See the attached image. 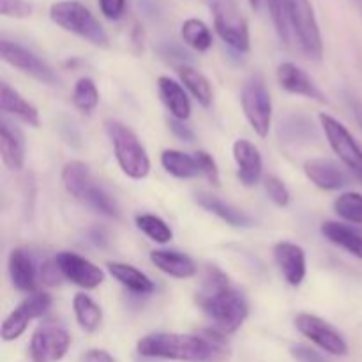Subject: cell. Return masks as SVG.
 Returning a JSON list of instances; mask_svg holds the SVG:
<instances>
[{
    "label": "cell",
    "mask_w": 362,
    "mask_h": 362,
    "mask_svg": "<svg viewBox=\"0 0 362 362\" xmlns=\"http://www.w3.org/2000/svg\"><path fill=\"white\" fill-rule=\"evenodd\" d=\"M138 354L152 359L180 362H225L228 345L219 331H204L200 334L156 332L138 341Z\"/></svg>",
    "instance_id": "1"
},
{
    "label": "cell",
    "mask_w": 362,
    "mask_h": 362,
    "mask_svg": "<svg viewBox=\"0 0 362 362\" xmlns=\"http://www.w3.org/2000/svg\"><path fill=\"white\" fill-rule=\"evenodd\" d=\"M197 303L221 334L235 332L247 318L246 299L230 285L228 276L216 265H207L205 269Z\"/></svg>",
    "instance_id": "2"
},
{
    "label": "cell",
    "mask_w": 362,
    "mask_h": 362,
    "mask_svg": "<svg viewBox=\"0 0 362 362\" xmlns=\"http://www.w3.org/2000/svg\"><path fill=\"white\" fill-rule=\"evenodd\" d=\"M49 18L60 28L80 35L81 39L99 46V48H108L110 46L108 34L103 28V25L81 2H76V0L55 2L49 7Z\"/></svg>",
    "instance_id": "3"
},
{
    "label": "cell",
    "mask_w": 362,
    "mask_h": 362,
    "mask_svg": "<svg viewBox=\"0 0 362 362\" xmlns=\"http://www.w3.org/2000/svg\"><path fill=\"white\" fill-rule=\"evenodd\" d=\"M105 126L106 133L112 140L120 170L131 179H145L151 172V159H148L147 151L140 144L136 134L129 127L124 126L122 122H117V120H108Z\"/></svg>",
    "instance_id": "4"
},
{
    "label": "cell",
    "mask_w": 362,
    "mask_h": 362,
    "mask_svg": "<svg viewBox=\"0 0 362 362\" xmlns=\"http://www.w3.org/2000/svg\"><path fill=\"white\" fill-rule=\"evenodd\" d=\"M286 20L296 32L300 49L306 57L313 60H320L324 53L320 27L315 16L313 6L310 0H285Z\"/></svg>",
    "instance_id": "5"
},
{
    "label": "cell",
    "mask_w": 362,
    "mask_h": 362,
    "mask_svg": "<svg viewBox=\"0 0 362 362\" xmlns=\"http://www.w3.org/2000/svg\"><path fill=\"white\" fill-rule=\"evenodd\" d=\"M240 105L255 133L262 138L267 136L272 122V101L264 78L255 74L244 83L240 92Z\"/></svg>",
    "instance_id": "6"
},
{
    "label": "cell",
    "mask_w": 362,
    "mask_h": 362,
    "mask_svg": "<svg viewBox=\"0 0 362 362\" xmlns=\"http://www.w3.org/2000/svg\"><path fill=\"white\" fill-rule=\"evenodd\" d=\"M212 13H214V27L219 37L237 52L246 53L250 49V28L246 18L239 13V9L226 0H216L212 4Z\"/></svg>",
    "instance_id": "7"
},
{
    "label": "cell",
    "mask_w": 362,
    "mask_h": 362,
    "mask_svg": "<svg viewBox=\"0 0 362 362\" xmlns=\"http://www.w3.org/2000/svg\"><path fill=\"white\" fill-rule=\"evenodd\" d=\"M320 124L327 136L329 145L338 154L343 165L352 170L354 175L362 182V147L354 140L350 131L339 120L327 113H320Z\"/></svg>",
    "instance_id": "8"
},
{
    "label": "cell",
    "mask_w": 362,
    "mask_h": 362,
    "mask_svg": "<svg viewBox=\"0 0 362 362\" xmlns=\"http://www.w3.org/2000/svg\"><path fill=\"white\" fill-rule=\"evenodd\" d=\"M71 346V336L62 325L42 324L35 329L30 341V357L34 362H57Z\"/></svg>",
    "instance_id": "9"
},
{
    "label": "cell",
    "mask_w": 362,
    "mask_h": 362,
    "mask_svg": "<svg viewBox=\"0 0 362 362\" xmlns=\"http://www.w3.org/2000/svg\"><path fill=\"white\" fill-rule=\"evenodd\" d=\"M296 327L299 329L300 334L306 336L308 339H311L315 345H318L327 354H332V356L338 357H343L349 354V345L343 339V336L331 324L322 320L317 315L299 313L296 317Z\"/></svg>",
    "instance_id": "10"
},
{
    "label": "cell",
    "mask_w": 362,
    "mask_h": 362,
    "mask_svg": "<svg viewBox=\"0 0 362 362\" xmlns=\"http://www.w3.org/2000/svg\"><path fill=\"white\" fill-rule=\"evenodd\" d=\"M52 296L45 292L30 293L2 324V339L4 341H13L18 339L25 331L28 324L35 318L42 317L46 311L52 308Z\"/></svg>",
    "instance_id": "11"
},
{
    "label": "cell",
    "mask_w": 362,
    "mask_h": 362,
    "mask_svg": "<svg viewBox=\"0 0 362 362\" xmlns=\"http://www.w3.org/2000/svg\"><path fill=\"white\" fill-rule=\"evenodd\" d=\"M0 53H2V59L6 60L7 64H11L13 67L20 69L21 73L35 78V80L41 81V83L57 85V81H59L55 71H53L45 60L39 59L35 53L23 48V46L16 45V42L2 39V41H0Z\"/></svg>",
    "instance_id": "12"
},
{
    "label": "cell",
    "mask_w": 362,
    "mask_h": 362,
    "mask_svg": "<svg viewBox=\"0 0 362 362\" xmlns=\"http://www.w3.org/2000/svg\"><path fill=\"white\" fill-rule=\"evenodd\" d=\"M57 265L66 279L85 290H94L105 281V272L87 258L71 251H60L55 257Z\"/></svg>",
    "instance_id": "13"
},
{
    "label": "cell",
    "mask_w": 362,
    "mask_h": 362,
    "mask_svg": "<svg viewBox=\"0 0 362 362\" xmlns=\"http://www.w3.org/2000/svg\"><path fill=\"white\" fill-rule=\"evenodd\" d=\"M304 173H306V177L315 186L325 191L341 189V187H345L350 182L349 173L338 163L331 161V159H308L304 163Z\"/></svg>",
    "instance_id": "14"
},
{
    "label": "cell",
    "mask_w": 362,
    "mask_h": 362,
    "mask_svg": "<svg viewBox=\"0 0 362 362\" xmlns=\"http://www.w3.org/2000/svg\"><path fill=\"white\" fill-rule=\"evenodd\" d=\"M276 76H278L279 85L285 88L286 92L296 95H303V98L315 99L318 103H327L325 95L322 94L320 88L315 85V81L308 76V73H304L299 66L292 62H283L281 66L276 71Z\"/></svg>",
    "instance_id": "15"
},
{
    "label": "cell",
    "mask_w": 362,
    "mask_h": 362,
    "mask_svg": "<svg viewBox=\"0 0 362 362\" xmlns=\"http://www.w3.org/2000/svg\"><path fill=\"white\" fill-rule=\"evenodd\" d=\"M274 260L286 281L299 286L306 278V253L293 243H278L274 246Z\"/></svg>",
    "instance_id": "16"
},
{
    "label": "cell",
    "mask_w": 362,
    "mask_h": 362,
    "mask_svg": "<svg viewBox=\"0 0 362 362\" xmlns=\"http://www.w3.org/2000/svg\"><path fill=\"white\" fill-rule=\"evenodd\" d=\"M233 159L239 168V179L244 186L251 187L258 184L264 170V161H262L260 151L247 140H237L233 144Z\"/></svg>",
    "instance_id": "17"
},
{
    "label": "cell",
    "mask_w": 362,
    "mask_h": 362,
    "mask_svg": "<svg viewBox=\"0 0 362 362\" xmlns=\"http://www.w3.org/2000/svg\"><path fill=\"white\" fill-rule=\"evenodd\" d=\"M0 156L2 163L9 170H21L25 165V140L18 127L7 122H0Z\"/></svg>",
    "instance_id": "18"
},
{
    "label": "cell",
    "mask_w": 362,
    "mask_h": 362,
    "mask_svg": "<svg viewBox=\"0 0 362 362\" xmlns=\"http://www.w3.org/2000/svg\"><path fill=\"white\" fill-rule=\"evenodd\" d=\"M9 276L11 283L20 292H34L37 283V271L35 264L27 250L14 247L9 255Z\"/></svg>",
    "instance_id": "19"
},
{
    "label": "cell",
    "mask_w": 362,
    "mask_h": 362,
    "mask_svg": "<svg viewBox=\"0 0 362 362\" xmlns=\"http://www.w3.org/2000/svg\"><path fill=\"white\" fill-rule=\"evenodd\" d=\"M151 260L156 267L172 278L187 279L197 274V265L187 255L173 250H154Z\"/></svg>",
    "instance_id": "20"
},
{
    "label": "cell",
    "mask_w": 362,
    "mask_h": 362,
    "mask_svg": "<svg viewBox=\"0 0 362 362\" xmlns=\"http://www.w3.org/2000/svg\"><path fill=\"white\" fill-rule=\"evenodd\" d=\"M158 88L159 95H161V101L165 103V106L168 108V112L172 113L173 119L177 120H187L191 115V103L187 94L184 92V88L180 87V83H177L175 80L168 76H161L158 80Z\"/></svg>",
    "instance_id": "21"
},
{
    "label": "cell",
    "mask_w": 362,
    "mask_h": 362,
    "mask_svg": "<svg viewBox=\"0 0 362 362\" xmlns=\"http://www.w3.org/2000/svg\"><path fill=\"white\" fill-rule=\"evenodd\" d=\"M0 108L4 113L18 117L21 122L27 126L37 127L39 126V112L34 105L27 101L20 92L14 90L7 83H2V92H0Z\"/></svg>",
    "instance_id": "22"
},
{
    "label": "cell",
    "mask_w": 362,
    "mask_h": 362,
    "mask_svg": "<svg viewBox=\"0 0 362 362\" xmlns=\"http://www.w3.org/2000/svg\"><path fill=\"white\" fill-rule=\"evenodd\" d=\"M108 271L120 285L126 286L127 290H131L136 296H151L156 290L151 278L147 274H144L141 271H138L136 267H133V265L120 264V262H110Z\"/></svg>",
    "instance_id": "23"
},
{
    "label": "cell",
    "mask_w": 362,
    "mask_h": 362,
    "mask_svg": "<svg viewBox=\"0 0 362 362\" xmlns=\"http://www.w3.org/2000/svg\"><path fill=\"white\" fill-rule=\"evenodd\" d=\"M322 235L362 260V235L352 226H346L338 221H325L322 225Z\"/></svg>",
    "instance_id": "24"
},
{
    "label": "cell",
    "mask_w": 362,
    "mask_h": 362,
    "mask_svg": "<svg viewBox=\"0 0 362 362\" xmlns=\"http://www.w3.org/2000/svg\"><path fill=\"white\" fill-rule=\"evenodd\" d=\"M197 204L200 207H204L205 211H209L211 214H216L219 219H223L225 223L232 226H251V219L244 214L243 211L239 209L232 207L230 204L223 202L221 198L214 197V194H207V193H198L197 194Z\"/></svg>",
    "instance_id": "25"
},
{
    "label": "cell",
    "mask_w": 362,
    "mask_h": 362,
    "mask_svg": "<svg viewBox=\"0 0 362 362\" xmlns=\"http://www.w3.org/2000/svg\"><path fill=\"white\" fill-rule=\"evenodd\" d=\"M161 165L170 175L177 177V179H193V177L202 175L194 154L189 156L182 151H173V148L163 151Z\"/></svg>",
    "instance_id": "26"
},
{
    "label": "cell",
    "mask_w": 362,
    "mask_h": 362,
    "mask_svg": "<svg viewBox=\"0 0 362 362\" xmlns=\"http://www.w3.org/2000/svg\"><path fill=\"white\" fill-rule=\"evenodd\" d=\"M92 182L94 180L90 177V170H88V166L85 163L71 161L64 166L62 184L67 193L76 198V200H83L85 193L92 186Z\"/></svg>",
    "instance_id": "27"
},
{
    "label": "cell",
    "mask_w": 362,
    "mask_h": 362,
    "mask_svg": "<svg viewBox=\"0 0 362 362\" xmlns=\"http://www.w3.org/2000/svg\"><path fill=\"white\" fill-rule=\"evenodd\" d=\"M177 73H179L180 80L182 83L186 85L187 90L193 94V98L200 103L202 106H211L212 105V87H211V81L197 71L194 67L187 66V64H182V66L177 67Z\"/></svg>",
    "instance_id": "28"
},
{
    "label": "cell",
    "mask_w": 362,
    "mask_h": 362,
    "mask_svg": "<svg viewBox=\"0 0 362 362\" xmlns=\"http://www.w3.org/2000/svg\"><path fill=\"white\" fill-rule=\"evenodd\" d=\"M73 310H74V317H76L78 324L83 331L87 332H94L95 329L101 325L103 320V311L94 300L90 299L85 293H76L73 299Z\"/></svg>",
    "instance_id": "29"
},
{
    "label": "cell",
    "mask_w": 362,
    "mask_h": 362,
    "mask_svg": "<svg viewBox=\"0 0 362 362\" xmlns=\"http://www.w3.org/2000/svg\"><path fill=\"white\" fill-rule=\"evenodd\" d=\"M180 35L184 42L197 52H207L212 46V32L207 25L198 18H189L180 27Z\"/></svg>",
    "instance_id": "30"
},
{
    "label": "cell",
    "mask_w": 362,
    "mask_h": 362,
    "mask_svg": "<svg viewBox=\"0 0 362 362\" xmlns=\"http://www.w3.org/2000/svg\"><path fill=\"white\" fill-rule=\"evenodd\" d=\"M334 212L345 221L362 225V194L356 191L339 194L334 200Z\"/></svg>",
    "instance_id": "31"
},
{
    "label": "cell",
    "mask_w": 362,
    "mask_h": 362,
    "mask_svg": "<svg viewBox=\"0 0 362 362\" xmlns=\"http://www.w3.org/2000/svg\"><path fill=\"white\" fill-rule=\"evenodd\" d=\"M136 226L145 233L147 237H151L154 243L166 244L172 240L173 232L168 225H166L165 219H161L159 216L154 214H138L136 216Z\"/></svg>",
    "instance_id": "32"
},
{
    "label": "cell",
    "mask_w": 362,
    "mask_h": 362,
    "mask_svg": "<svg viewBox=\"0 0 362 362\" xmlns=\"http://www.w3.org/2000/svg\"><path fill=\"white\" fill-rule=\"evenodd\" d=\"M83 202H87L92 209H95V211L101 212V214L108 216V218H119L120 211L115 198H113L105 187L98 186V184L92 182V186L88 187V191L85 193Z\"/></svg>",
    "instance_id": "33"
},
{
    "label": "cell",
    "mask_w": 362,
    "mask_h": 362,
    "mask_svg": "<svg viewBox=\"0 0 362 362\" xmlns=\"http://www.w3.org/2000/svg\"><path fill=\"white\" fill-rule=\"evenodd\" d=\"M73 103L80 112L92 113L99 105V90L90 78H80L74 85Z\"/></svg>",
    "instance_id": "34"
},
{
    "label": "cell",
    "mask_w": 362,
    "mask_h": 362,
    "mask_svg": "<svg viewBox=\"0 0 362 362\" xmlns=\"http://www.w3.org/2000/svg\"><path fill=\"white\" fill-rule=\"evenodd\" d=\"M269 11H271L272 21H274L276 32L285 45H288V20H286L285 0H267Z\"/></svg>",
    "instance_id": "35"
},
{
    "label": "cell",
    "mask_w": 362,
    "mask_h": 362,
    "mask_svg": "<svg viewBox=\"0 0 362 362\" xmlns=\"http://www.w3.org/2000/svg\"><path fill=\"white\" fill-rule=\"evenodd\" d=\"M265 191H267L269 198L274 202L278 207H286L290 204V191L285 186L283 180H279L278 177H267L265 179Z\"/></svg>",
    "instance_id": "36"
},
{
    "label": "cell",
    "mask_w": 362,
    "mask_h": 362,
    "mask_svg": "<svg viewBox=\"0 0 362 362\" xmlns=\"http://www.w3.org/2000/svg\"><path fill=\"white\" fill-rule=\"evenodd\" d=\"M194 158H197L198 166H200L202 175L207 177L209 182H212L214 186H219V170H218V165H216L214 158L205 151L194 152Z\"/></svg>",
    "instance_id": "37"
},
{
    "label": "cell",
    "mask_w": 362,
    "mask_h": 362,
    "mask_svg": "<svg viewBox=\"0 0 362 362\" xmlns=\"http://www.w3.org/2000/svg\"><path fill=\"white\" fill-rule=\"evenodd\" d=\"M0 13L9 18H28L32 6L27 0H0Z\"/></svg>",
    "instance_id": "38"
},
{
    "label": "cell",
    "mask_w": 362,
    "mask_h": 362,
    "mask_svg": "<svg viewBox=\"0 0 362 362\" xmlns=\"http://www.w3.org/2000/svg\"><path fill=\"white\" fill-rule=\"evenodd\" d=\"M99 9L108 20H120L126 11V0H99Z\"/></svg>",
    "instance_id": "39"
},
{
    "label": "cell",
    "mask_w": 362,
    "mask_h": 362,
    "mask_svg": "<svg viewBox=\"0 0 362 362\" xmlns=\"http://www.w3.org/2000/svg\"><path fill=\"white\" fill-rule=\"evenodd\" d=\"M292 356L299 362H329L324 356H322V354H318L317 350L310 349V346H303V345L293 346Z\"/></svg>",
    "instance_id": "40"
},
{
    "label": "cell",
    "mask_w": 362,
    "mask_h": 362,
    "mask_svg": "<svg viewBox=\"0 0 362 362\" xmlns=\"http://www.w3.org/2000/svg\"><path fill=\"white\" fill-rule=\"evenodd\" d=\"M41 276H42V281L46 283V285H59L60 283V278H64L62 272H60L59 265H57V262H48V264H45V267L41 269Z\"/></svg>",
    "instance_id": "41"
},
{
    "label": "cell",
    "mask_w": 362,
    "mask_h": 362,
    "mask_svg": "<svg viewBox=\"0 0 362 362\" xmlns=\"http://www.w3.org/2000/svg\"><path fill=\"white\" fill-rule=\"evenodd\" d=\"M170 129H172V133L175 134L179 140H182V141H193L194 140V133L191 131L189 126H186V124H184V120L172 119L170 120Z\"/></svg>",
    "instance_id": "42"
},
{
    "label": "cell",
    "mask_w": 362,
    "mask_h": 362,
    "mask_svg": "<svg viewBox=\"0 0 362 362\" xmlns=\"http://www.w3.org/2000/svg\"><path fill=\"white\" fill-rule=\"evenodd\" d=\"M83 362H115L113 361V357L110 356L108 352H105V350H88L87 354H85L83 357Z\"/></svg>",
    "instance_id": "43"
},
{
    "label": "cell",
    "mask_w": 362,
    "mask_h": 362,
    "mask_svg": "<svg viewBox=\"0 0 362 362\" xmlns=\"http://www.w3.org/2000/svg\"><path fill=\"white\" fill-rule=\"evenodd\" d=\"M350 106H352V112L356 115L357 124H359L362 129V103L357 101V99H350Z\"/></svg>",
    "instance_id": "44"
},
{
    "label": "cell",
    "mask_w": 362,
    "mask_h": 362,
    "mask_svg": "<svg viewBox=\"0 0 362 362\" xmlns=\"http://www.w3.org/2000/svg\"><path fill=\"white\" fill-rule=\"evenodd\" d=\"M260 2H262V0H250V4H251V7H253V9H258V7H260Z\"/></svg>",
    "instance_id": "45"
},
{
    "label": "cell",
    "mask_w": 362,
    "mask_h": 362,
    "mask_svg": "<svg viewBox=\"0 0 362 362\" xmlns=\"http://www.w3.org/2000/svg\"><path fill=\"white\" fill-rule=\"evenodd\" d=\"M352 2H354V6H356L357 9H359L362 13V0H352Z\"/></svg>",
    "instance_id": "46"
}]
</instances>
